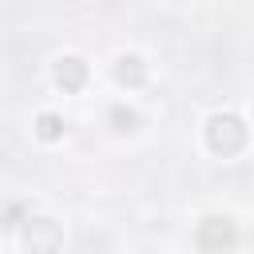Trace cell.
<instances>
[{
	"label": "cell",
	"instance_id": "7a4b0ae2",
	"mask_svg": "<svg viewBox=\"0 0 254 254\" xmlns=\"http://www.w3.org/2000/svg\"><path fill=\"white\" fill-rule=\"evenodd\" d=\"M210 238H218V246H234V226H230L226 218H206V222L198 226V242L210 246Z\"/></svg>",
	"mask_w": 254,
	"mask_h": 254
},
{
	"label": "cell",
	"instance_id": "5b68a950",
	"mask_svg": "<svg viewBox=\"0 0 254 254\" xmlns=\"http://www.w3.org/2000/svg\"><path fill=\"white\" fill-rule=\"evenodd\" d=\"M60 131H64L60 115H40V139H56Z\"/></svg>",
	"mask_w": 254,
	"mask_h": 254
},
{
	"label": "cell",
	"instance_id": "277c9868",
	"mask_svg": "<svg viewBox=\"0 0 254 254\" xmlns=\"http://www.w3.org/2000/svg\"><path fill=\"white\" fill-rule=\"evenodd\" d=\"M115 79H119V83H139V79H143L139 60H135V56H123V60H119V67H115Z\"/></svg>",
	"mask_w": 254,
	"mask_h": 254
},
{
	"label": "cell",
	"instance_id": "6da1fadb",
	"mask_svg": "<svg viewBox=\"0 0 254 254\" xmlns=\"http://www.w3.org/2000/svg\"><path fill=\"white\" fill-rule=\"evenodd\" d=\"M242 139H246V131H242V123H238L234 115H214V119H210V147H214V151L230 155V151L242 147Z\"/></svg>",
	"mask_w": 254,
	"mask_h": 254
},
{
	"label": "cell",
	"instance_id": "3957f363",
	"mask_svg": "<svg viewBox=\"0 0 254 254\" xmlns=\"http://www.w3.org/2000/svg\"><path fill=\"white\" fill-rule=\"evenodd\" d=\"M56 79H60V87H67V91H75V87L83 83V64H79L75 56H67V60H60V67H56Z\"/></svg>",
	"mask_w": 254,
	"mask_h": 254
}]
</instances>
